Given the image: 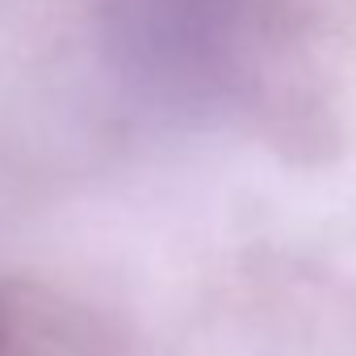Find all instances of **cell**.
Wrapping results in <instances>:
<instances>
[{
    "instance_id": "obj_1",
    "label": "cell",
    "mask_w": 356,
    "mask_h": 356,
    "mask_svg": "<svg viewBox=\"0 0 356 356\" xmlns=\"http://www.w3.org/2000/svg\"><path fill=\"white\" fill-rule=\"evenodd\" d=\"M130 67L168 97L218 101L256 63L260 0H118Z\"/></svg>"
},
{
    "instance_id": "obj_2",
    "label": "cell",
    "mask_w": 356,
    "mask_h": 356,
    "mask_svg": "<svg viewBox=\"0 0 356 356\" xmlns=\"http://www.w3.org/2000/svg\"><path fill=\"white\" fill-rule=\"evenodd\" d=\"M0 356H109V331L76 302L42 289H0Z\"/></svg>"
}]
</instances>
